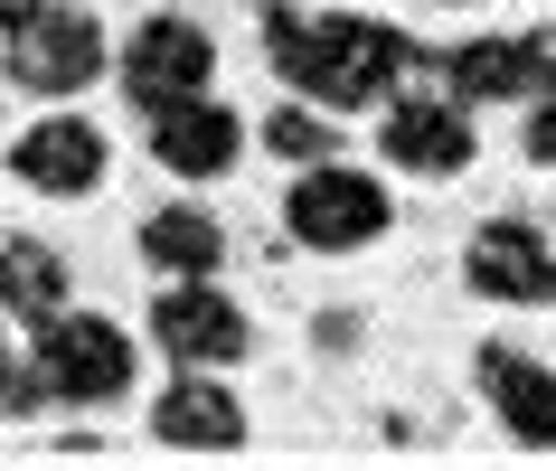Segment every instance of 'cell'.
Listing matches in <instances>:
<instances>
[{"label":"cell","instance_id":"cell-17","mask_svg":"<svg viewBox=\"0 0 556 471\" xmlns=\"http://www.w3.org/2000/svg\"><path fill=\"white\" fill-rule=\"evenodd\" d=\"M38 406H48L38 368H20V358H10V340H0V415H38Z\"/></svg>","mask_w":556,"mask_h":471},{"label":"cell","instance_id":"cell-18","mask_svg":"<svg viewBox=\"0 0 556 471\" xmlns=\"http://www.w3.org/2000/svg\"><path fill=\"white\" fill-rule=\"evenodd\" d=\"M528 161H547V170H556V66L538 76V104H528Z\"/></svg>","mask_w":556,"mask_h":471},{"label":"cell","instance_id":"cell-19","mask_svg":"<svg viewBox=\"0 0 556 471\" xmlns=\"http://www.w3.org/2000/svg\"><path fill=\"white\" fill-rule=\"evenodd\" d=\"M38 0H0V29H20V20H29Z\"/></svg>","mask_w":556,"mask_h":471},{"label":"cell","instance_id":"cell-4","mask_svg":"<svg viewBox=\"0 0 556 471\" xmlns=\"http://www.w3.org/2000/svg\"><path fill=\"white\" fill-rule=\"evenodd\" d=\"M38 386L58 396V406H104L132 386V340L114 321H94V311H48L38 321Z\"/></svg>","mask_w":556,"mask_h":471},{"label":"cell","instance_id":"cell-12","mask_svg":"<svg viewBox=\"0 0 556 471\" xmlns=\"http://www.w3.org/2000/svg\"><path fill=\"white\" fill-rule=\"evenodd\" d=\"M151 434L179 443V453H236V443H245V406H236V386H217L207 368H189L179 386H161Z\"/></svg>","mask_w":556,"mask_h":471},{"label":"cell","instance_id":"cell-15","mask_svg":"<svg viewBox=\"0 0 556 471\" xmlns=\"http://www.w3.org/2000/svg\"><path fill=\"white\" fill-rule=\"evenodd\" d=\"M0 302H10V321H48V311H66V265H58V245L10 236V245H0Z\"/></svg>","mask_w":556,"mask_h":471},{"label":"cell","instance_id":"cell-11","mask_svg":"<svg viewBox=\"0 0 556 471\" xmlns=\"http://www.w3.org/2000/svg\"><path fill=\"white\" fill-rule=\"evenodd\" d=\"M481 396H491V415L509 424L519 443H538V453H556V368L528 349H481Z\"/></svg>","mask_w":556,"mask_h":471},{"label":"cell","instance_id":"cell-3","mask_svg":"<svg viewBox=\"0 0 556 471\" xmlns=\"http://www.w3.org/2000/svg\"><path fill=\"white\" fill-rule=\"evenodd\" d=\"M283 227L312 255H358V245L387 236V189L368 170H340V161H302L293 199H283Z\"/></svg>","mask_w":556,"mask_h":471},{"label":"cell","instance_id":"cell-6","mask_svg":"<svg viewBox=\"0 0 556 471\" xmlns=\"http://www.w3.org/2000/svg\"><path fill=\"white\" fill-rule=\"evenodd\" d=\"M151 340L179 358V368H227V358H245V311H236L207 273H189V283H170V293L151 302Z\"/></svg>","mask_w":556,"mask_h":471},{"label":"cell","instance_id":"cell-9","mask_svg":"<svg viewBox=\"0 0 556 471\" xmlns=\"http://www.w3.org/2000/svg\"><path fill=\"white\" fill-rule=\"evenodd\" d=\"M471 104L463 94H406V104H387V161L415 179H453L471 170Z\"/></svg>","mask_w":556,"mask_h":471},{"label":"cell","instance_id":"cell-2","mask_svg":"<svg viewBox=\"0 0 556 471\" xmlns=\"http://www.w3.org/2000/svg\"><path fill=\"white\" fill-rule=\"evenodd\" d=\"M0 66L20 94H86L104 76V29L66 0H38L20 29H0Z\"/></svg>","mask_w":556,"mask_h":471},{"label":"cell","instance_id":"cell-13","mask_svg":"<svg viewBox=\"0 0 556 471\" xmlns=\"http://www.w3.org/2000/svg\"><path fill=\"white\" fill-rule=\"evenodd\" d=\"M538 76H547V48H538V38H463V48L443 58V86L463 94V104L538 94Z\"/></svg>","mask_w":556,"mask_h":471},{"label":"cell","instance_id":"cell-10","mask_svg":"<svg viewBox=\"0 0 556 471\" xmlns=\"http://www.w3.org/2000/svg\"><path fill=\"white\" fill-rule=\"evenodd\" d=\"M471 293L481 302H556V255H547V236L519 227V217H491V227L471 236Z\"/></svg>","mask_w":556,"mask_h":471},{"label":"cell","instance_id":"cell-8","mask_svg":"<svg viewBox=\"0 0 556 471\" xmlns=\"http://www.w3.org/2000/svg\"><path fill=\"white\" fill-rule=\"evenodd\" d=\"M236 151H245V123L217 104V94H179V104H151V161L179 179H227Z\"/></svg>","mask_w":556,"mask_h":471},{"label":"cell","instance_id":"cell-14","mask_svg":"<svg viewBox=\"0 0 556 471\" xmlns=\"http://www.w3.org/2000/svg\"><path fill=\"white\" fill-rule=\"evenodd\" d=\"M142 265L161 283H189V273H217L227 265V227L207 207H151L142 217Z\"/></svg>","mask_w":556,"mask_h":471},{"label":"cell","instance_id":"cell-1","mask_svg":"<svg viewBox=\"0 0 556 471\" xmlns=\"http://www.w3.org/2000/svg\"><path fill=\"white\" fill-rule=\"evenodd\" d=\"M264 58L293 94L330 104V114H358V104H387V86L415 66L406 29H387V20H358V10H321V20H302V10H264Z\"/></svg>","mask_w":556,"mask_h":471},{"label":"cell","instance_id":"cell-5","mask_svg":"<svg viewBox=\"0 0 556 471\" xmlns=\"http://www.w3.org/2000/svg\"><path fill=\"white\" fill-rule=\"evenodd\" d=\"M123 94L132 104H179V94H207V76H217V48H207L199 20H179V10H161V20H142V29L123 38Z\"/></svg>","mask_w":556,"mask_h":471},{"label":"cell","instance_id":"cell-7","mask_svg":"<svg viewBox=\"0 0 556 471\" xmlns=\"http://www.w3.org/2000/svg\"><path fill=\"white\" fill-rule=\"evenodd\" d=\"M104 161H114V142L86 114H48V123H29L10 142V170L29 179L38 199H86V189H104Z\"/></svg>","mask_w":556,"mask_h":471},{"label":"cell","instance_id":"cell-16","mask_svg":"<svg viewBox=\"0 0 556 471\" xmlns=\"http://www.w3.org/2000/svg\"><path fill=\"white\" fill-rule=\"evenodd\" d=\"M264 142L302 170V161H330V151H340V132H330V114H312V104H283V114L264 123Z\"/></svg>","mask_w":556,"mask_h":471}]
</instances>
